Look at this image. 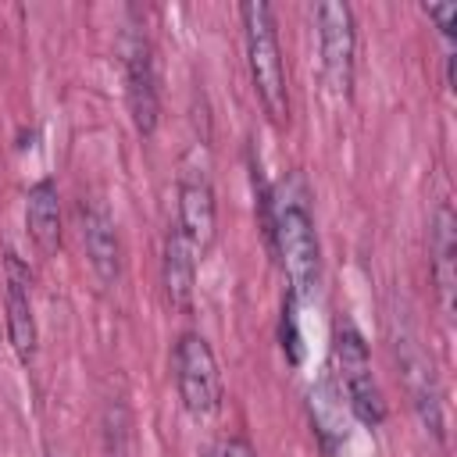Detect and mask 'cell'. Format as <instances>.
Returning <instances> with one entry per match:
<instances>
[{
  "label": "cell",
  "mask_w": 457,
  "mask_h": 457,
  "mask_svg": "<svg viewBox=\"0 0 457 457\" xmlns=\"http://www.w3.org/2000/svg\"><path fill=\"white\" fill-rule=\"evenodd\" d=\"M421 11H425V18H432V21H436V29H439V36H443L446 50H453L450 36H453V21H457V4H425Z\"/></svg>",
  "instance_id": "cell-15"
},
{
  "label": "cell",
  "mask_w": 457,
  "mask_h": 457,
  "mask_svg": "<svg viewBox=\"0 0 457 457\" xmlns=\"http://www.w3.org/2000/svg\"><path fill=\"white\" fill-rule=\"evenodd\" d=\"M171 371H175V389L179 403L189 418L204 421L221 411V371L211 343L200 332H182L171 350Z\"/></svg>",
  "instance_id": "cell-3"
},
{
  "label": "cell",
  "mask_w": 457,
  "mask_h": 457,
  "mask_svg": "<svg viewBox=\"0 0 457 457\" xmlns=\"http://www.w3.org/2000/svg\"><path fill=\"white\" fill-rule=\"evenodd\" d=\"M200 457H221V450H218V446H207V450H204Z\"/></svg>",
  "instance_id": "cell-17"
},
{
  "label": "cell",
  "mask_w": 457,
  "mask_h": 457,
  "mask_svg": "<svg viewBox=\"0 0 457 457\" xmlns=\"http://www.w3.org/2000/svg\"><path fill=\"white\" fill-rule=\"evenodd\" d=\"M275 204V232H271V253L278 257V268L289 282L286 293L296 300H311L321 282V243L311 214V193L303 175H289L271 189Z\"/></svg>",
  "instance_id": "cell-1"
},
{
  "label": "cell",
  "mask_w": 457,
  "mask_h": 457,
  "mask_svg": "<svg viewBox=\"0 0 457 457\" xmlns=\"http://www.w3.org/2000/svg\"><path fill=\"white\" fill-rule=\"evenodd\" d=\"M221 457H257V450L250 446L246 436H232V439L221 446Z\"/></svg>",
  "instance_id": "cell-16"
},
{
  "label": "cell",
  "mask_w": 457,
  "mask_h": 457,
  "mask_svg": "<svg viewBox=\"0 0 457 457\" xmlns=\"http://www.w3.org/2000/svg\"><path fill=\"white\" fill-rule=\"evenodd\" d=\"M121 68H125V104L136 132L150 139L161 121V89H157V64L146 32L125 29L121 36Z\"/></svg>",
  "instance_id": "cell-7"
},
{
  "label": "cell",
  "mask_w": 457,
  "mask_h": 457,
  "mask_svg": "<svg viewBox=\"0 0 457 457\" xmlns=\"http://www.w3.org/2000/svg\"><path fill=\"white\" fill-rule=\"evenodd\" d=\"M175 228L186 236V243L196 250L200 261L214 246L218 204H214V186H211V175H207V161H200V150H189L182 157V164H179V179H175Z\"/></svg>",
  "instance_id": "cell-5"
},
{
  "label": "cell",
  "mask_w": 457,
  "mask_h": 457,
  "mask_svg": "<svg viewBox=\"0 0 457 457\" xmlns=\"http://www.w3.org/2000/svg\"><path fill=\"white\" fill-rule=\"evenodd\" d=\"M239 25H243V50H246V71L253 82V96L268 125L282 132L293 121V100H289V79H286V61H282V43H278L271 4L264 0L239 4Z\"/></svg>",
  "instance_id": "cell-2"
},
{
  "label": "cell",
  "mask_w": 457,
  "mask_h": 457,
  "mask_svg": "<svg viewBox=\"0 0 457 457\" xmlns=\"http://www.w3.org/2000/svg\"><path fill=\"white\" fill-rule=\"evenodd\" d=\"M25 232L36 243L43 257H57L64 246V225H61V193L54 179H39L25 193Z\"/></svg>",
  "instance_id": "cell-13"
},
{
  "label": "cell",
  "mask_w": 457,
  "mask_h": 457,
  "mask_svg": "<svg viewBox=\"0 0 457 457\" xmlns=\"http://www.w3.org/2000/svg\"><path fill=\"white\" fill-rule=\"evenodd\" d=\"M196 250L186 243V236L168 225V236H164V253H161V286H164V296L171 303V311L179 314H193V293H196Z\"/></svg>",
  "instance_id": "cell-12"
},
{
  "label": "cell",
  "mask_w": 457,
  "mask_h": 457,
  "mask_svg": "<svg viewBox=\"0 0 457 457\" xmlns=\"http://www.w3.org/2000/svg\"><path fill=\"white\" fill-rule=\"evenodd\" d=\"M396 361H400V378L407 389V400L421 421L425 432H432L439 443H446V421H443V389H439V375L432 357L411 339L400 336L396 339Z\"/></svg>",
  "instance_id": "cell-9"
},
{
  "label": "cell",
  "mask_w": 457,
  "mask_h": 457,
  "mask_svg": "<svg viewBox=\"0 0 457 457\" xmlns=\"http://www.w3.org/2000/svg\"><path fill=\"white\" fill-rule=\"evenodd\" d=\"M300 300L293 293H286L282 300V318H278V343H282V353L293 368L303 364V336H300Z\"/></svg>",
  "instance_id": "cell-14"
},
{
  "label": "cell",
  "mask_w": 457,
  "mask_h": 457,
  "mask_svg": "<svg viewBox=\"0 0 457 457\" xmlns=\"http://www.w3.org/2000/svg\"><path fill=\"white\" fill-rule=\"evenodd\" d=\"M4 325H7V343L18 364L29 368L36 361L39 325L32 311V271L14 250L4 253Z\"/></svg>",
  "instance_id": "cell-8"
},
{
  "label": "cell",
  "mask_w": 457,
  "mask_h": 457,
  "mask_svg": "<svg viewBox=\"0 0 457 457\" xmlns=\"http://www.w3.org/2000/svg\"><path fill=\"white\" fill-rule=\"evenodd\" d=\"M332 361H336V375L343 382L350 414L364 428H378L386 421V400H382V389H378V378H375V368H371V350H368L364 336L353 325L336 328Z\"/></svg>",
  "instance_id": "cell-4"
},
{
  "label": "cell",
  "mask_w": 457,
  "mask_h": 457,
  "mask_svg": "<svg viewBox=\"0 0 457 457\" xmlns=\"http://www.w3.org/2000/svg\"><path fill=\"white\" fill-rule=\"evenodd\" d=\"M428 271H432V286L439 296V311L446 321H453V307H457V214L446 200L436 204L432 221H428Z\"/></svg>",
  "instance_id": "cell-11"
},
{
  "label": "cell",
  "mask_w": 457,
  "mask_h": 457,
  "mask_svg": "<svg viewBox=\"0 0 457 457\" xmlns=\"http://www.w3.org/2000/svg\"><path fill=\"white\" fill-rule=\"evenodd\" d=\"M318 25V54L325 82L336 96H350L353 89V64H357V21L353 7L343 0H328L314 7Z\"/></svg>",
  "instance_id": "cell-6"
},
{
  "label": "cell",
  "mask_w": 457,
  "mask_h": 457,
  "mask_svg": "<svg viewBox=\"0 0 457 457\" xmlns=\"http://www.w3.org/2000/svg\"><path fill=\"white\" fill-rule=\"evenodd\" d=\"M79 225H82V246H86V261L96 275V282L104 289L118 286L121 278V236H118V221L107 211L104 200H82L79 207Z\"/></svg>",
  "instance_id": "cell-10"
}]
</instances>
